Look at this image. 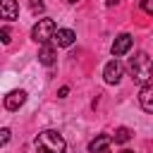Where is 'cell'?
I'll list each match as a JSON object with an SVG mask.
<instances>
[{"label":"cell","instance_id":"9","mask_svg":"<svg viewBox=\"0 0 153 153\" xmlns=\"http://www.w3.org/2000/svg\"><path fill=\"white\" fill-rule=\"evenodd\" d=\"M74 38H76V33L72 31V29H57V33H55V45H60V48H69L72 43H74Z\"/></svg>","mask_w":153,"mask_h":153},{"label":"cell","instance_id":"1","mask_svg":"<svg viewBox=\"0 0 153 153\" xmlns=\"http://www.w3.org/2000/svg\"><path fill=\"white\" fill-rule=\"evenodd\" d=\"M65 151H67V141L60 131L43 129L36 136V153H65Z\"/></svg>","mask_w":153,"mask_h":153},{"label":"cell","instance_id":"7","mask_svg":"<svg viewBox=\"0 0 153 153\" xmlns=\"http://www.w3.org/2000/svg\"><path fill=\"white\" fill-rule=\"evenodd\" d=\"M139 105L146 112L153 115V81H148V84L141 86V91H139Z\"/></svg>","mask_w":153,"mask_h":153},{"label":"cell","instance_id":"15","mask_svg":"<svg viewBox=\"0 0 153 153\" xmlns=\"http://www.w3.org/2000/svg\"><path fill=\"white\" fill-rule=\"evenodd\" d=\"M7 141H10V129H7V127H2V129H0V143L5 146Z\"/></svg>","mask_w":153,"mask_h":153},{"label":"cell","instance_id":"14","mask_svg":"<svg viewBox=\"0 0 153 153\" xmlns=\"http://www.w3.org/2000/svg\"><path fill=\"white\" fill-rule=\"evenodd\" d=\"M0 38H2V43H5V45L12 41V38H10V29H7V26H2V29H0Z\"/></svg>","mask_w":153,"mask_h":153},{"label":"cell","instance_id":"2","mask_svg":"<svg viewBox=\"0 0 153 153\" xmlns=\"http://www.w3.org/2000/svg\"><path fill=\"white\" fill-rule=\"evenodd\" d=\"M129 74L136 84H148L151 76H153V62L146 53H136L131 60H129Z\"/></svg>","mask_w":153,"mask_h":153},{"label":"cell","instance_id":"12","mask_svg":"<svg viewBox=\"0 0 153 153\" xmlns=\"http://www.w3.org/2000/svg\"><path fill=\"white\" fill-rule=\"evenodd\" d=\"M129 139H131V129H129V127H120V129L112 134V141H115V143H127Z\"/></svg>","mask_w":153,"mask_h":153},{"label":"cell","instance_id":"10","mask_svg":"<svg viewBox=\"0 0 153 153\" xmlns=\"http://www.w3.org/2000/svg\"><path fill=\"white\" fill-rule=\"evenodd\" d=\"M110 143H112V134H100L93 141H88V153H98L103 148H110Z\"/></svg>","mask_w":153,"mask_h":153},{"label":"cell","instance_id":"4","mask_svg":"<svg viewBox=\"0 0 153 153\" xmlns=\"http://www.w3.org/2000/svg\"><path fill=\"white\" fill-rule=\"evenodd\" d=\"M122 74H124V65H122L120 60H110V62L103 67V79H105V84H117V81L122 79Z\"/></svg>","mask_w":153,"mask_h":153},{"label":"cell","instance_id":"17","mask_svg":"<svg viewBox=\"0 0 153 153\" xmlns=\"http://www.w3.org/2000/svg\"><path fill=\"white\" fill-rule=\"evenodd\" d=\"M67 93H69V86H62V88H60V93H57V96H60V98H65V96H67Z\"/></svg>","mask_w":153,"mask_h":153},{"label":"cell","instance_id":"6","mask_svg":"<svg viewBox=\"0 0 153 153\" xmlns=\"http://www.w3.org/2000/svg\"><path fill=\"white\" fill-rule=\"evenodd\" d=\"M24 103H26V91H22V88H17V91H10V93L5 96V110H10V112L19 110Z\"/></svg>","mask_w":153,"mask_h":153},{"label":"cell","instance_id":"5","mask_svg":"<svg viewBox=\"0 0 153 153\" xmlns=\"http://www.w3.org/2000/svg\"><path fill=\"white\" fill-rule=\"evenodd\" d=\"M131 43H134V38H131L129 33H120V36L115 38V43H112V48H110V53H112V57L117 60V57H122L124 53H129V48H131Z\"/></svg>","mask_w":153,"mask_h":153},{"label":"cell","instance_id":"19","mask_svg":"<svg viewBox=\"0 0 153 153\" xmlns=\"http://www.w3.org/2000/svg\"><path fill=\"white\" fill-rule=\"evenodd\" d=\"M67 2H72V5H74V2H79V0H67Z\"/></svg>","mask_w":153,"mask_h":153},{"label":"cell","instance_id":"20","mask_svg":"<svg viewBox=\"0 0 153 153\" xmlns=\"http://www.w3.org/2000/svg\"><path fill=\"white\" fill-rule=\"evenodd\" d=\"M122 153H134V151H122Z\"/></svg>","mask_w":153,"mask_h":153},{"label":"cell","instance_id":"3","mask_svg":"<svg viewBox=\"0 0 153 153\" xmlns=\"http://www.w3.org/2000/svg\"><path fill=\"white\" fill-rule=\"evenodd\" d=\"M55 33H57V26H55V22L53 19H38L36 22V26L31 29V38L36 41V43H41V45H45V43H50V38H55Z\"/></svg>","mask_w":153,"mask_h":153},{"label":"cell","instance_id":"8","mask_svg":"<svg viewBox=\"0 0 153 153\" xmlns=\"http://www.w3.org/2000/svg\"><path fill=\"white\" fill-rule=\"evenodd\" d=\"M0 14H2V19H7V22L17 19V14H19L17 0H0Z\"/></svg>","mask_w":153,"mask_h":153},{"label":"cell","instance_id":"13","mask_svg":"<svg viewBox=\"0 0 153 153\" xmlns=\"http://www.w3.org/2000/svg\"><path fill=\"white\" fill-rule=\"evenodd\" d=\"M141 10L146 14H153V0H141Z\"/></svg>","mask_w":153,"mask_h":153},{"label":"cell","instance_id":"11","mask_svg":"<svg viewBox=\"0 0 153 153\" xmlns=\"http://www.w3.org/2000/svg\"><path fill=\"white\" fill-rule=\"evenodd\" d=\"M55 57H57V53H55V48H53L50 43H45V45H41V50H38V62H41V65H45V67H50V65L55 62Z\"/></svg>","mask_w":153,"mask_h":153},{"label":"cell","instance_id":"18","mask_svg":"<svg viewBox=\"0 0 153 153\" xmlns=\"http://www.w3.org/2000/svg\"><path fill=\"white\" fill-rule=\"evenodd\" d=\"M98 153H110V148H103V151H98Z\"/></svg>","mask_w":153,"mask_h":153},{"label":"cell","instance_id":"16","mask_svg":"<svg viewBox=\"0 0 153 153\" xmlns=\"http://www.w3.org/2000/svg\"><path fill=\"white\" fill-rule=\"evenodd\" d=\"M31 10L33 12H43V2L41 0H31Z\"/></svg>","mask_w":153,"mask_h":153}]
</instances>
